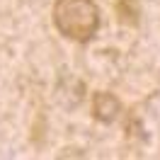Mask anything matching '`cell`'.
Returning a JSON list of instances; mask_svg holds the SVG:
<instances>
[{
	"mask_svg": "<svg viewBox=\"0 0 160 160\" xmlns=\"http://www.w3.org/2000/svg\"><path fill=\"white\" fill-rule=\"evenodd\" d=\"M114 8L121 24H136L138 22V5L136 0H114Z\"/></svg>",
	"mask_w": 160,
	"mask_h": 160,
	"instance_id": "3",
	"label": "cell"
},
{
	"mask_svg": "<svg viewBox=\"0 0 160 160\" xmlns=\"http://www.w3.org/2000/svg\"><path fill=\"white\" fill-rule=\"evenodd\" d=\"M51 20L63 39L75 44H90L102 27V15L95 0H56Z\"/></svg>",
	"mask_w": 160,
	"mask_h": 160,
	"instance_id": "1",
	"label": "cell"
},
{
	"mask_svg": "<svg viewBox=\"0 0 160 160\" xmlns=\"http://www.w3.org/2000/svg\"><path fill=\"white\" fill-rule=\"evenodd\" d=\"M119 114H121V102L114 92L97 90L92 95V117L100 124H112V121H117Z\"/></svg>",
	"mask_w": 160,
	"mask_h": 160,
	"instance_id": "2",
	"label": "cell"
}]
</instances>
